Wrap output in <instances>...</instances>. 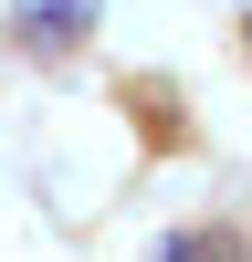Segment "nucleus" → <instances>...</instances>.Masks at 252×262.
Returning <instances> with one entry per match:
<instances>
[{"instance_id": "f257e3e1", "label": "nucleus", "mask_w": 252, "mask_h": 262, "mask_svg": "<svg viewBox=\"0 0 252 262\" xmlns=\"http://www.w3.org/2000/svg\"><path fill=\"white\" fill-rule=\"evenodd\" d=\"M95 11H105V0H21V42H32V53H63V42H84V32H95Z\"/></svg>"}, {"instance_id": "f03ea898", "label": "nucleus", "mask_w": 252, "mask_h": 262, "mask_svg": "<svg viewBox=\"0 0 252 262\" xmlns=\"http://www.w3.org/2000/svg\"><path fill=\"white\" fill-rule=\"evenodd\" d=\"M242 42H252V11H242Z\"/></svg>"}]
</instances>
